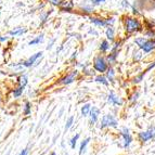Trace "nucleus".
Returning a JSON list of instances; mask_svg holds the SVG:
<instances>
[{"label": "nucleus", "mask_w": 155, "mask_h": 155, "mask_svg": "<svg viewBox=\"0 0 155 155\" xmlns=\"http://www.w3.org/2000/svg\"><path fill=\"white\" fill-rule=\"evenodd\" d=\"M125 29H126L128 33L139 31L140 29H141V23L139 22L138 18H126V20H125Z\"/></svg>", "instance_id": "1"}, {"label": "nucleus", "mask_w": 155, "mask_h": 155, "mask_svg": "<svg viewBox=\"0 0 155 155\" xmlns=\"http://www.w3.org/2000/svg\"><path fill=\"white\" fill-rule=\"evenodd\" d=\"M93 67L94 70L99 73H105L109 68V62L104 59L103 57L98 55V57L94 58V61H93Z\"/></svg>", "instance_id": "2"}, {"label": "nucleus", "mask_w": 155, "mask_h": 155, "mask_svg": "<svg viewBox=\"0 0 155 155\" xmlns=\"http://www.w3.org/2000/svg\"><path fill=\"white\" fill-rule=\"evenodd\" d=\"M117 126H118V122H117L116 118L112 114H106L101 119L100 129H104L106 127H114V128H116Z\"/></svg>", "instance_id": "3"}, {"label": "nucleus", "mask_w": 155, "mask_h": 155, "mask_svg": "<svg viewBox=\"0 0 155 155\" xmlns=\"http://www.w3.org/2000/svg\"><path fill=\"white\" fill-rule=\"evenodd\" d=\"M155 138V126L149 127V129L145 131H140L138 134V139L141 142H147L149 140Z\"/></svg>", "instance_id": "4"}, {"label": "nucleus", "mask_w": 155, "mask_h": 155, "mask_svg": "<svg viewBox=\"0 0 155 155\" xmlns=\"http://www.w3.org/2000/svg\"><path fill=\"white\" fill-rule=\"evenodd\" d=\"M120 136L123 137V141H124V143H123V147H124V149L129 147L130 144H131V142H132V137H131V134H130L129 129L126 128V127H124V128L120 130Z\"/></svg>", "instance_id": "5"}, {"label": "nucleus", "mask_w": 155, "mask_h": 155, "mask_svg": "<svg viewBox=\"0 0 155 155\" xmlns=\"http://www.w3.org/2000/svg\"><path fill=\"white\" fill-rule=\"evenodd\" d=\"M107 102H109L111 105H114V106H120V105H123V103H124L122 98H119L116 93H114L113 91L110 92L109 97H107Z\"/></svg>", "instance_id": "6"}, {"label": "nucleus", "mask_w": 155, "mask_h": 155, "mask_svg": "<svg viewBox=\"0 0 155 155\" xmlns=\"http://www.w3.org/2000/svg\"><path fill=\"white\" fill-rule=\"evenodd\" d=\"M99 115H100V110L97 106H91L90 113H89V117H90V124H96L99 119Z\"/></svg>", "instance_id": "7"}, {"label": "nucleus", "mask_w": 155, "mask_h": 155, "mask_svg": "<svg viewBox=\"0 0 155 155\" xmlns=\"http://www.w3.org/2000/svg\"><path fill=\"white\" fill-rule=\"evenodd\" d=\"M41 54H42V52L40 51V52H37V53H35V54H33L31 55L29 59H27L26 61H24L22 64H23V66H25V67H31V66H33L34 64H35V62H36L37 60H38V58L39 57H41Z\"/></svg>", "instance_id": "8"}, {"label": "nucleus", "mask_w": 155, "mask_h": 155, "mask_svg": "<svg viewBox=\"0 0 155 155\" xmlns=\"http://www.w3.org/2000/svg\"><path fill=\"white\" fill-rule=\"evenodd\" d=\"M77 76V71H74V72H72L71 74H68V75H66L65 77H63L62 79H61V84L62 85H70V84H72L74 80H75V77Z\"/></svg>", "instance_id": "9"}, {"label": "nucleus", "mask_w": 155, "mask_h": 155, "mask_svg": "<svg viewBox=\"0 0 155 155\" xmlns=\"http://www.w3.org/2000/svg\"><path fill=\"white\" fill-rule=\"evenodd\" d=\"M141 49H142L143 52H145V53H150L152 50L155 49V41L154 40H147V42L143 45V47Z\"/></svg>", "instance_id": "10"}, {"label": "nucleus", "mask_w": 155, "mask_h": 155, "mask_svg": "<svg viewBox=\"0 0 155 155\" xmlns=\"http://www.w3.org/2000/svg\"><path fill=\"white\" fill-rule=\"evenodd\" d=\"M90 22L96 26H99V27H103V26L107 25V20H103V18H91Z\"/></svg>", "instance_id": "11"}, {"label": "nucleus", "mask_w": 155, "mask_h": 155, "mask_svg": "<svg viewBox=\"0 0 155 155\" xmlns=\"http://www.w3.org/2000/svg\"><path fill=\"white\" fill-rule=\"evenodd\" d=\"M105 34H106V38L109 39L110 41H113L114 39H115V31H114V28L112 27V26H109V27H107Z\"/></svg>", "instance_id": "12"}, {"label": "nucleus", "mask_w": 155, "mask_h": 155, "mask_svg": "<svg viewBox=\"0 0 155 155\" xmlns=\"http://www.w3.org/2000/svg\"><path fill=\"white\" fill-rule=\"evenodd\" d=\"M89 142H90V138H87V139H85L81 142V144H80V147H79V155H84L86 152V149H87V145L89 144Z\"/></svg>", "instance_id": "13"}, {"label": "nucleus", "mask_w": 155, "mask_h": 155, "mask_svg": "<svg viewBox=\"0 0 155 155\" xmlns=\"http://www.w3.org/2000/svg\"><path fill=\"white\" fill-rule=\"evenodd\" d=\"M90 110H91V104L90 103H86L81 106V110H80V113L83 116H88L89 113H90Z\"/></svg>", "instance_id": "14"}, {"label": "nucleus", "mask_w": 155, "mask_h": 155, "mask_svg": "<svg viewBox=\"0 0 155 155\" xmlns=\"http://www.w3.org/2000/svg\"><path fill=\"white\" fill-rule=\"evenodd\" d=\"M110 48H111V46H110V42L107 41V40H103V41L101 42L100 47H99V49H100V51H101V52H103V53H105V52L109 51Z\"/></svg>", "instance_id": "15"}, {"label": "nucleus", "mask_w": 155, "mask_h": 155, "mask_svg": "<svg viewBox=\"0 0 155 155\" xmlns=\"http://www.w3.org/2000/svg\"><path fill=\"white\" fill-rule=\"evenodd\" d=\"M24 88H25V87H23V86H20L18 88L14 89V90H13V97H14V98H20V97L23 94Z\"/></svg>", "instance_id": "16"}, {"label": "nucleus", "mask_w": 155, "mask_h": 155, "mask_svg": "<svg viewBox=\"0 0 155 155\" xmlns=\"http://www.w3.org/2000/svg\"><path fill=\"white\" fill-rule=\"evenodd\" d=\"M26 31V28H14L13 31H11L10 35L11 36H20V35H22V34H24Z\"/></svg>", "instance_id": "17"}, {"label": "nucleus", "mask_w": 155, "mask_h": 155, "mask_svg": "<svg viewBox=\"0 0 155 155\" xmlns=\"http://www.w3.org/2000/svg\"><path fill=\"white\" fill-rule=\"evenodd\" d=\"M147 39L145 38V37H138V38L134 39V42H136V44H137V46H139V48L141 49V48L143 47V45L147 42Z\"/></svg>", "instance_id": "18"}, {"label": "nucleus", "mask_w": 155, "mask_h": 155, "mask_svg": "<svg viewBox=\"0 0 155 155\" xmlns=\"http://www.w3.org/2000/svg\"><path fill=\"white\" fill-rule=\"evenodd\" d=\"M117 54H118V52L117 51H112L109 55H107V62L109 63H114L116 61V58Z\"/></svg>", "instance_id": "19"}, {"label": "nucleus", "mask_w": 155, "mask_h": 155, "mask_svg": "<svg viewBox=\"0 0 155 155\" xmlns=\"http://www.w3.org/2000/svg\"><path fill=\"white\" fill-rule=\"evenodd\" d=\"M96 81L97 83L102 84V85H104V86H107L110 83L109 79H107V77H104V76H98V77L96 78Z\"/></svg>", "instance_id": "20"}, {"label": "nucleus", "mask_w": 155, "mask_h": 155, "mask_svg": "<svg viewBox=\"0 0 155 155\" xmlns=\"http://www.w3.org/2000/svg\"><path fill=\"white\" fill-rule=\"evenodd\" d=\"M106 73H107V79H109V81H113L114 80V76H115V72H114V70L112 68V67H109L107 68V71H106Z\"/></svg>", "instance_id": "21"}, {"label": "nucleus", "mask_w": 155, "mask_h": 155, "mask_svg": "<svg viewBox=\"0 0 155 155\" xmlns=\"http://www.w3.org/2000/svg\"><path fill=\"white\" fill-rule=\"evenodd\" d=\"M24 115H26V116H28V115H31V105L29 102H26L25 105H24Z\"/></svg>", "instance_id": "22"}, {"label": "nucleus", "mask_w": 155, "mask_h": 155, "mask_svg": "<svg viewBox=\"0 0 155 155\" xmlns=\"http://www.w3.org/2000/svg\"><path fill=\"white\" fill-rule=\"evenodd\" d=\"M79 137H80V134H75V136H74V137H73L72 139H71L70 144H71V147H72V149H75L76 143H77V141H78V139H79Z\"/></svg>", "instance_id": "23"}, {"label": "nucleus", "mask_w": 155, "mask_h": 155, "mask_svg": "<svg viewBox=\"0 0 155 155\" xmlns=\"http://www.w3.org/2000/svg\"><path fill=\"white\" fill-rule=\"evenodd\" d=\"M44 41V35H40V36H37V38H35L34 40L29 41V46H33V45L40 44V42Z\"/></svg>", "instance_id": "24"}, {"label": "nucleus", "mask_w": 155, "mask_h": 155, "mask_svg": "<svg viewBox=\"0 0 155 155\" xmlns=\"http://www.w3.org/2000/svg\"><path fill=\"white\" fill-rule=\"evenodd\" d=\"M145 74H147V72H145V71H144V72H143V73H141V74H140L139 76H137V77H134V80H132V81H134V84H139L140 81H141V80L143 79V77H144V75H145Z\"/></svg>", "instance_id": "25"}, {"label": "nucleus", "mask_w": 155, "mask_h": 155, "mask_svg": "<svg viewBox=\"0 0 155 155\" xmlns=\"http://www.w3.org/2000/svg\"><path fill=\"white\" fill-rule=\"evenodd\" d=\"M73 123H74V117L71 116L70 118L67 119V122H66V125H65V130H68L72 127Z\"/></svg>", "instance_id": "26"}, {"label": "nucleus", "mask_w": 155, "mask_h": 155, "mask_svg": "<svg viewBox=\"0 0 155 155\" xmlns=\"http://www.w3.org/2000/svg\"><path fill=\"white\" fill-rule=\"evenodd\" d=\"M26 84H27V76L26 75H23L20 77V86H23V87H25Z\"/></svg>", "instance_id": "27"}, {"label": "nucleus", "mask_w": 155, "mask_h": 155, "mask_svg": "<svg viewBox=\"0 0 155 155\" xmlns=\"http://www.w3.org/2000/svg\"><path fill=\"white\" fill-rule=\"evenodd\" d=\"M106 0H92V5H100V3L105 2Z\"/></svg>", "instance_id": "28"}, {"label": "nucleus", "mask_w": 155, "mask_h": 155, "mask_svg": "<svg viewBox=\"0 0 155 155\" xmlns=\"http://www.w3.org/2000/svg\"><path fill=\"white\" fill-rule=\"evenodd\" d=\"M49 1L53 3V5H61V3H62V0H49Z\"/></svg>", "instance_id": "29"}, {"label": "nucleus", "mask_w": 155, "mask_h": 155, "mask_svg": "<svg viewBox=\"0 0 155 155\" xmlns=\"http://www.w3.org/2000/svg\"><path fill=\"white\" fill-rule=\"evenodd\" d=\"M138 97H139V92L134 93V96L131 97V99H130V101H134V100H137V99H138Z\"/></svg>", "instance_id": "30"}, {"label": "nucleus", "mask_w": 155, "mask_h": 155, "mask_svg": "<svg viewBox=\"0 0 155 155\" xmlns=\"http://www.w3.org/2000/svg\"><path fill=\"white\" fill-rule=\"evenodd\" d=\"M7 37H2V36H0V42H2V41H7Z\"/></svg>", "instance_id": "31"}, {"label": "nucleus", "mask_w": 155, "mask_h": 155, "mask_svg": "<svg viewBox=\"0 0 155 155\" xmlns=\"http://www.w3.org/2000/svg\"><path fill=\"white\" fill-rule=\"evenodd\" d=\"M18 155H27V150H23Z\"/></svg>", "instance_id": "32"}, {"label": "nucleus", "mask_w": 155, "mask_h": 155, "mask_svg": "<svg viewBox=\"0 0 155 155\" xmlns=\"http://www.w3.org/2000/svg\"><path fill=\"white\" fill-rule=\"evenodd\" d=\"M50 155H58V154H57V153L53 152V153H51V154H50Z\"/></svg>", "instance_id": "33"}, {"label": "nucleus", "mask_w": 155, "mask_h": 155, "mask_svg": "<svg viewBox=\"0 0 155 155\" xmlns=\"http://www.w3.org/2000/svg\"><path fill=\"white\" fill-rule=\"evenodd\" d=\"M1 98H2V97H1V92H0V102H1Z\"/></svg>", "instance_id": "34"}]
</instances>
